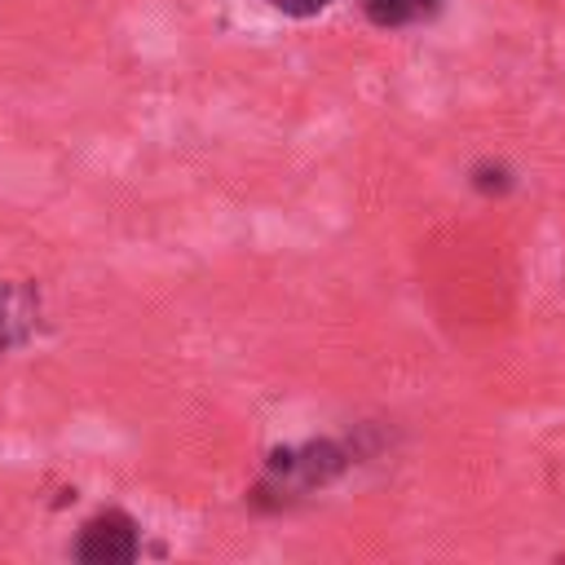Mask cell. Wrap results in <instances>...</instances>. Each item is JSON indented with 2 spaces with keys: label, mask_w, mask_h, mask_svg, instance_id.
<instances>
[{
  "label": "cell",
  "mask_w": 565,
  "mask_h": 565,
  "mask_svg": "<svg viewBox=\"0 0 565 565\" xmlns=\"http://www.w3.org/2000/svg\"><path fill=\"white\" fill-rule=\"evenodd\" d=\"M362 4H366L371 22H380V26H402V22H415L433 0H362Z\"/></svg>",
  "instance_id": "obj_2"
},
{
  "label": "cell",
  "mask_w": 565,
  "mask_h": 565,
  "mask_svg": "<svg viewBox=\"0 0 565 565\" xmlns=\"http://www.w3.org/2000/svg\"><path fill=\"white\" fill-rule=\"evenodd\" d=\"M75 552L88 565H124V561L137 556V530H132V521L124 512H102V516H93L84 525Z\"/></svg>",
  "instance_id": "obj_1"
}]
</instances>
